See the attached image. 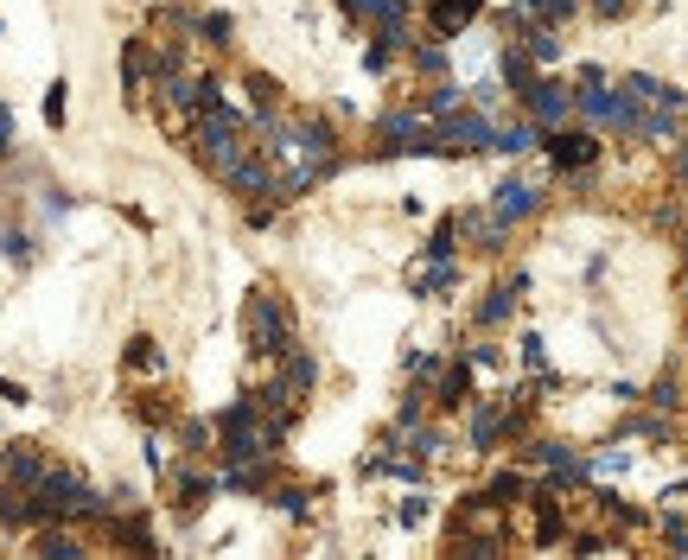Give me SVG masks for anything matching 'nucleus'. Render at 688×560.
Returning <instances> with one entry per match:
<instances>
[{"label":"nucleus","mask_w":688,"mask_h":560,"mask_svg":"<svg viewBox=\"0 0 688 560\" xmlns=\"http://www.w3.org/2000/svg\"><path fill=\"white\" fill-rule=\"evenodd\" d=\"M491 134H497V115H459V109H446L434 115V153H485L491 147Z\"/></svg>","instance_id":"nucleus-1"},{"label":"nucleus","mask_w":688,"mask_h":560,"mask_svg":"<svg viewBox=\"0 0 688 560\" xmlns=\"http://www.w3.org/2000/svg\"><path fill=\"white\" fill-rule=\"evenodd\" d=\"M249 344L262 350V357H281L287 350V306L274 300V293H255L249 300Z\"/></svg>","instance_id":"nucleus-2"},{"label":"nucleus","mask_w":688,"mask_h":560,"mask_svg":"<svg viewBox=\"0 0 688 560\" xmlns=\"http://www.w3.org/2000/svg\"><path fill=\"white\" fill-rule=\"evenodd\" d=\"M536 210H542V198H536V185H529V179H504V185L491 191V217L504 223V230H510V223H529Z\"/></svg>","instance_id":"nucleus-3"},{"label":"nucleus","mask_w":688,"mask_h":560,"mask_svg":"<svg viewBox=\"0 0 688 560\" xmlns=\"http://www.w3.org/2000/svg\"><path fill=\"white\" fill-rule=\"evenodd\" d=\"M523 102H529V115H536L548 134L567 128V115H574V90H567V83H536V90H529Z\"/></svg>","instance_id":"nucleus-4"},{"label":"nucleus","mask_w":688,"mask_h":560,"mask_svg":"<svg viewBox=\"0 0 688 560\" xmlns=\"http://www.w3.org/2000/svg\"><path fill=\"white\" fill-rule=\"evenodd\" d=\"M625 96L631 102H638V109H669V115H682V90H676V83H663V77H644V70H638V77H625Z\"/></svg>","instance_id":"nucleus-5"},{"label":"nucleus","mask_w":688,"mask_h":560,"mask_svg":"<svg viewBox=\"0 0 688 560\" xmlns=\"http://www.w3.org/2000/svg\"><path fill=\"white\" fill-rule=\"evenodd\" d=\"M529 459H536V465H542L555 484H587V478H593V465H587V459H574L567 446H536Z\"/></svg>","instance_id":"nucleus-6"},{"label":"nucleus","mask_w":688,"mask_h":560,"mask_svg":"<svg viewBox=\"0 0 688 560\" xmlns=\"http://www.w3.org/2000/svg\"><path fill=\"white\" fill-rule=\"evenodd\" d=\"M548 153H555V166H593V160H599V140H593V134H567V128H555Z\"/></svg>","instance_id":"nucleus-7"},{"label":"nucleus","mask_w":688,"mask_h":560,"mask_svg":"<svg viewBox=\"0 0 688 560\" xmlns=\"http://www.w3.org/2000/svg\"><path fill=\"white\" fill-rule=\"evenodd\" d=\"M504 427H510V414L497 408V401H485V408L472 414V446H478V452H491L497 440H504Z\"/></svg>","instance_id":"nucleus-8"},{"label":"nucleus","mask_w":688,"mask_h":560,"mask_svg":"<svg viewBox=\"0 0 688 560\" xmlns=\"http://www.w3.org/2000/svg\"><path fill=\"white\" fill-rule=\"evenodd\" d=\"M351 20H370V26H383V20H408V0H338Z\"/></svg>","instance_id":"nucleus-9"},{"label":"nucleus","mask_w":688,"mask_h":560,"mask_svg":"<svg viewBox=\"0 0 688 560\" xmlns=\"http://www.w3.org/2000/svg\"><path fill=\"white\" fill-rule=\"evenodd\" d=\"M472 20H478V0H434V32H446V39L466 32Z\"/></svg>","instance_id":"nucleus-10"},{"label":"nucleus","mask_w":688,"mask_h":560,"mask_svg":"<svg viewBox=\"0 0 688 560\" xmlns=\"http://www.w3.org/2000/svg\"><path fill=\"white\" fill-rule=\"evenodd\" d=\"M45 471H51V465H45V459H39L32 446H13V452H7V478L20 484V490H32V484L45 478Z\"/></svg>","instance_id":"nucleus-11"},{"label":"nucleus","mask_w":688,"mask_h":560,"mask_svg":"<svg viewBox=\"0 0 688 560\" xmlns=\"http://www.w3.org/2000/svg\"><path fill=\"white\" fill-rule=\"evenodd\" d=\"M516 293H523V280H510L504 293H485V300H478V325H504L510 306H516Z\"/></svg>","instance_id":"nucleus-12"},{"label":"nucleus","mask_w":688,"mask_h":560,"mask_svg":"<svg viewBox=\"0 0 688 560\" xmlns=\"http://www.w3.org/2000/svg\"><path fill=\"white\" fill-rule=\"evenodd\" d=\"M313 357H300V350H287V370H281V389L287 395H306V389H313Z\"/></svg>","instance_id":"nucleus-13"},{"label":"nucleus","mask_w":688,"mask_h":560,"mask_svg":"<svg viewBox=\"0 0 688 560\" xmlns=\"http://www.w3.org/2000/svg\"><path fill=\"white\" fill-rule=\"evenodd\" d=\"M523 51H529V58H536V64H555V58H561V39H555V32H548V26H529Z\"/></svg>","instance_id":"nucleus-14"},{"label":"nucleus","mask_w":688,"mask_h":560,"mask_svg":"<svg viewBox=\"0 0 688 560\" xmlns=\"http://www.w3.org/2000/svg\"><path fill=\"white\" fill-rule=\"evenodd\" d=\"M536 147V128H497L491 134V153H529Z\"/></svg>","instance_id":"nucleus-15"},{"label":"nucleus","mask_w":688,"mask_h":560,"mask_svg":"<svg viewBox=\"0 0 688 560\" xmlns=\"http://www.w3.org/2000/svg\"><path fill=\"white\" fill-rule=\"evenodd\" d=\"M122 77H128V90H141V83H147V51H141V45H128V58H122Z\"/></svg>","instance_id":"nucleus-16"},{"label":"nucleus","mask_w":688,"mask_h":560,"mask_svg":"<svg viewBox=\"0 0 688 560\" xmlns=\"http://www.w3.org/2000/svg\"><path fill=\"white\" fill-rule=\"evenodd\" d=\"M625 465H631V452H625V446H612V452H599V459H593V471H599V478H618Z\"/></svg>","instance_id":"nucleus-17"},{"label":"nucleus","mask_w":688,"mask_h":560,"mask_svg":"<svg viewBox=\"0 0 688 560\" xmlns=\"http://www.w3.org/2000/svg\"><path fill=\"white\" fill-rule=\"evenodd\" d=\"M523 363H529V370H548V350H542V338H523Z\"/></svg>","instance_id":"nucleus-18"},{"label":"nucleus","mask_w":688,"mask_h":560,"mask_svg":"<svg viewBox=\"0 0 688 560\" xmlns=\"http://www.w3.org/2000/svg\"><path fill=\"white\" fill-rule=\"evenodd\" d=\"M39 548H45V554H83L71 535H39Z\"/></svg>","instance_id":"nucleus-19"},{"label":"nucleus","mask_w":688,"mask_h":560,"mask_svg":"<svg viewBox=\"0 0 688 560\" xmlns=\"http://www.w3.org/2000/svg\"><path fill=\"white\" fill-rule=\"evenodd\" d=\"M402 522H408V529H421V522H427V497H408L402 503Z\"/></svg>","instance_id":"nucleus-20"},{"label":"nucleus","mask_w":688,"mask_h":560,"mask_svg":"<svg viewBox=\"0 0 688 560\" xmlns=\"http://www.w3.org/2000/svg\"><path fill=\"white\" fill-rule=\"evenodd\" d=\"M497 363H504V357H497V344H478L472 350V370H497Z\"/></svg>","instance_id":"nucleus-21"},{"label":"nucleus","mask_w":688,"mask_h":560,"mask_svg":"<svg viewBox=\"0 0 688 560\" xmlns=\"http://www.w3.org/2000/svg\"><path fill=\"white\" fill-rule=\"evenodd\" d=\"M415 64H421V70H446V51H434V45H421V51H415Z\"/></svg>","instance_id":"nucleus-22"},{"label":"nucleus","mask_w":688,"mask_h":560,"mask_svg":"<svg viewBox=\"0 0 688 560\" xmlns=\"http://www.w3.org/2000/svg\"><path fill=\"white\" fill-rule=\"evenodd\" d=\"M676 179H682V191H688V140H682V153H676Z\"/></svg>","instance_id":"nucleus-23"}]
</instances>
